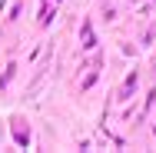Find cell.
Masks as SVG:
<instances>
[{
    "label": "cell",
    "mask_w": 156,
    "mask_h": 153,
    "mask_svg": "<svg viewBox=\"0 0 156 153\" xmlns=\"http://www.w3.org/2000/svg\"><path fill=\"white\" fill-rule=\"evenodd\" d=\"M83 40H87V47H93V30L90 27H83Z\"/></svg>",
    "instance_id": "6da1fadb"
}]
</instances>
